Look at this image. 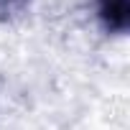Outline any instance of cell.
I'll use <instances>...</instances> for the list:
<instances>
[{
    "mask_svg": "<svg viewBox=\"0 0 130 130\" xmlns=\"http://www.w3.org/2000/svg\"><path fill=\"white\" fill-rule=\"evenodd\" d=\"M28 5H31V0H0V21L18 18Z\"/></svg>",
    "mask_w": 130,
    "mask_h": 130,
    "instance_id": "7a4b0ae2",
    "label": "cell"
},
{
    "mask_svg": "<svg viewBox=\"0 0 130 130\" xmlns=\"http://www.w3.org/2000/svg\"><path fill=\"white\" fill-rule=\"evenodd\" d=\"M97 15L110 33H125L130 28V0H97Z\"/></svg>",
    "mask_w": 130,
    "mask_h": 130,
    "instance_id": "6da1fadb",
    "label": "cell"
}]
</instances>
